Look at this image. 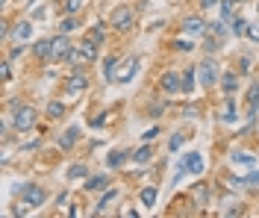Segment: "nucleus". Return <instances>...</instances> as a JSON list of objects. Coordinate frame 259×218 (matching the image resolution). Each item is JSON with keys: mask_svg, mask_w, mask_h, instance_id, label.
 I'll return each instance as SVG.
<instances>
[{"mask_svg": "<svg viewBox=\"0 0 259 218\" xmlns=\"http://www.w3.org/2000/svg\"><path fill=\"white\" fill-rule=\"evenodd\" d=\"M159 86H162V92H168V94H177V92H183V74H174V71L162 74Z\"/></svg>", "mask_w": 259, "mask_h": 218, "instance_id": "423d86ee", "label": "nucleus"}, {"mask_svg": "<svg viewBox=\"0 0 259 218\" xmlns=\"http://www.w3.org/2000/svg\"><path fill=\"white\" fill-rule=\"evenodd\" d=\"M32 35V27H30V21H18L15 27H12V41H27Z\"/></svg>", "mask_w": 259, "mask_h": 218, "instance_id": "f8f14e48", "label": "nucleus"}, {"mask_svg": "<svg viewBox=\"0 0 259 218\" xmlns=\"http://www.w3.org/2000/svg\"><path fill=\"white\" fill-rule=\"evenodd\" d=\"M135 71H138V56H130L124 68L118 71V77H115V83H130L132 77H135Z\"/></svg>", "mask_w": 259, "mask_h": 218, "instance_id": "0eeeda50", "label": "nucleus"}, {"mask_svg": "<svg viewBox=\"0 0 259 218\" xmlns=\"http://www.w3.org/2000/svg\"><path fill=\"white\" fill-rule=\"evenodd\" d=\"M77 24H80V21H77L74 15H65L62 21H59V32H71V30H77Z\"/></svg>", "mask_w": 259, "mask_h": 218, "instance_id": "a878e982", "label": "nucleus"}, {"mask_svg": "<svg viewBox=\"0 0 259 218\" xmlns=\"http://www.w3.org/2000/svg\"><path fill=\"white\" fill-rule=\"evenodd\" d=\"M227 21H218V24H209V32H218V35H227Z\"/></svg>", "mask_w": 259, "mask_h": 218, "instance_id": "4c0bfd02", "label": "nucleus"}, {"mask_svg": "<svg viewBox=\"0 0 259 218\" xmlns=\"http://www.w3.org/2000/svg\"><path fill=\"white\" fill-rule=\"evenodd\" d=\"M245 186H251V189H259V168H257V171H254V174H251V177H248V180H245Z\"/></svg>", "mask_w": 259, "mask_h": 218, "instance_id": "58836bf2", "label": "nucleus"}, {"mask_svg": "<svg viewBox=\"0 0 259 218\" xmlns=\"http://www.w3.org/2000/svg\"><path fill=\"white\" fill-rule=\"evenodd\" d=\"M109 24L118 32L132 30V24H135V9H132V6H115L112 15H109Z\"/></svg>", "mask_w": 259, "mask_h": 218, "instance_id": "f03ea898", "label": "nucleus"}, {"mask_svg": "<svg viewBox=\"0 0 259 218\" xmlns=\"http://www.w3.org/2000/svg\"><path fill=\"white\" fill-rule=\"evenodd\" d=\"M124 159H127L124 151H112V154L106 156V165H109V168H121V165H124Z\"/></svg>", "mask_w": 259, "mask_h": 218, "instance_id": "4be33fe9", "label": "nucleus"}, {"mask_svg": "<svg viewBox=\"0 0 259 218\" xmlns=\"http://www.w3.org/2000/svg\"><path fill=\"white\" fill-rule=\"evenodd\" d=\"M80 50H83L92 62L97 59V41H92V38H83V41H80Z\"/></svg>", "mask_w": 259, "mask_h": 218, "instance_id": "412c9836", "label": "nucleus"}, {"mask_svg": "<svg viewBox=\"0 0 259 218\" xmlns=\"http://www.w3.org/2000/svg\"><path fill=\"white\" fill-rule=\"evenodd\" d=\"M24 50H27V47H24V41H18V44L9 50V62H12V59H18V56H24Z\"/></svg>", "mask_w": 259, "mask_h": 218, "instance_id": "c9c22d12", "label": "nucleus"}, {"mask_svg": "<svg viewBox=\"0 0 259 218\" xmlns=\"http://www.w3.org/2000/svg\"><path fill=\"white\" fill-rule=\"evenodd\" d=\"M44 198H47V195H44V189L38 186V183H27V189L21 192V201H24L30 210L32 207H44Z\"/></svg>", "mask_w": 259, "mask_h": 218, "instance_id": "20e7f679", "label": "nucleus"}, {"mask_svg": "<svg viewBox=\"0 0 259 218\" xmlns=\"http://www.w3.org/2000/svg\"><path fill=\"white\" fill-rule=\"evenodd\" d=\"M248 35H251L254 41H259V27L257 24H248Z\"/></svg>", "mask_w": 259, "mask_h": 218, "instance_id": "c03bdc74", "label": "nucleus"}, {"mask_svg": "<svg viewBox=\"0 0 259 218\" xmlns=\"http://www.w3.org/2000/svg\"><path fill=\"white\" fill-rule=\"evenodd\" d=\"M115 77H118V56H109V59L103 62V80L112 83Z\"/></svg>", "mask_w": 259, "mask_h": 218, "instance_id": "2eb2a0df", "label": "nucleus"}, {"mask_svg": "<svg viewBox=\"0 0 259 218\" xmlns=\"http://www.w3.org/2000/svg\"><path fill=\"white\" fill-rule=\"evenodd\" d=\"M32 53H35L38 59H53V38H41V41H35Z\"/></svg>", "mask_w": 259, "mask_h": 218, "instance_id": "9d476101", "label": "nucleus"}, {"mask_svg": "<svg viewBox=\"0 0 259 218\" xmlns=\"http://www.w3.org/2000/svg\"><path fill=\"white\" fill-rule=\"evenodd\" d=\"M257 9H259V0H257Z\"/></svg>", "mask_w": 259, "mask_h": 218, "instance_id": "49530a36", "label": "nucleus"}, {"mask_svg": "<svg viewBox=\"0 0 259 218\" xmlns=\"http://www.w3.org/2000/svg\"><path fill=\"white\" fill-rule=\"evenodd\" d=\"M150 156H153V148H150V145H144V148H138V151L132 154V162H135V165H147V162H150Z\"/></svg>", "mask_w": 259, "mask_h": 218, "instance_id": "6ab92c4d", "label": "nucleus"}, {"mask_svg": "<svg viewBox=\"0 0 259 218\" xmlns=\"http://www.w3.org/2000/svg\"><path fill=\"white\" fill-rule=\"evenodd\" d=\"M183 118H197V106H183Z\"/></svg>", "mask_w": 259, "mask_h": 218, "instance_id": "37998d69", "label": "nucleus"}, {"mask_svg": "<svg viewBox=\"0 0 259 218\" xmlns=\"http://www.w3.org/2000/svg\"><path fill=\"white\" fill-rule=\"evenodd\" d=\"M115 198H118V192H115V189H106V195L100 198V204L95 207V213H103V210H106V207H109V204H112Z\"/></svg>", "mask_w": 259, "mask_h": 218, "instance_id": "b1692460", "label": "nucleus"}, {"mask_svg": "<svg viewBox=\"0 0 259 218\" xmlns=\"http://www.w3.org/2000/svg\"><path fill=\"white\" fill-rule=\"evenodd\" d=\"M218 83H221V92H224V94H233V92H236V86H239V77H236L233 71H227V74H221Z\"/></svg>", "mask_w": 259, "mask_h": 218, "instance_id": "4468645a", "label": "nucleus"}, {"mask_svg": "<svg viewBox=\"0 0 259 218\" xmlns=\"http://www.w3.org/2000/svg\"><path fill=\"white\" fill-rule=\"evenodd\" d=\"M74 142H77V127L65 130L62 136H59V148H62V151H71V148H74Z\"/></svg>", "mask_w": 259, "mask_h": 218, "instance_id": "a211bd4d", "label": "nucleus"}, {"mask_svg": "<svg viewBox=\"0 0 259 218\" xmlns=\"http://www.w3.org/2000/svg\"><path fill=\"white\" fill-rule=\"evenodd\" d=\"M233 162H239V165H254L257 159H254L251 154H233Z\"/></svg>", "mask_w": 259, "mask_h": 218, "instance_id": "f704fd0d", "label": "nucleus"}, {"mask_svg": "<svg viewBox=\"0 0 259 218\" xmlns=\"http://www.w3.org/2000/svg\"><path fill=\"white\" fill-rule=\"evenodd\" d=\"M183 30L197 35V32H206V21L203 18H197V15H189V18H183Z\"/></svg>", "mask_w": 259, "mask_h": 218, "instance_id": "9b49d317", "label": "nucleus"}, {"mask_svg": "<svg viewBox=\"0 0 259 218\" xmlns=\"http://www.w3.org/2000/svg\"><path fill=\"white\" fill-rule=\"evenodd\" d=\"M215 3H218V0H200V6H203V9H212Z\"/></svg>", "mask_w": 259, "mask_h": 218, "instance_id": "a18cd8bd", "label": "nucleus"}, {"mask_svg": "<svg viewBox=\"0 0 259 218\" xmlns=\"http://www.w3.org/2000/svg\"><path fill=\"white\" fill-rule=\"evenodd\" d=\"M138 201H141V207H153V204H156V189L144 186L141 189V195H138Z\"/></svg>", "mask_w": 259, "mask_h": 218, "instance_id": "aec40b11", "label": "nucleus"}, {"mask_svg": "<svg viewBox=\"0 0 259 218\" xmlns=\"http://www.w3.org/2000/svg\"><path fill=\"white\" fill-rule=\"evenodd\" d=\"M86 86H89V80H86V74H74V77H68V83H65V89L71 94H80V92H86Z\"/></svg>", "mask_w": 259, "mask_h": 218, "instance_id": "1a4fd4ad", "label": "nucleus"}, {"mask_svg": "<svg viewBox=\"0 0 259 218\" xmlns=\"http://www.w3.org/2000/svg\"><path fill=\"white\" fill-rule=\"evenodd\" d=\"M65 62L74 65V68H83V65H92V59H89V56L77 47V50H71V53H68V59H65Z\"/></svg>", "mask_w": 259, "mask_h": 218, "instance_id": "f3484780", "label": "nucleus"}, {"mask_svg": "<svg viewBox=\"0 0 259 218\" xmlns=\"http://www.w3.org/2000/svg\"><path fill=\"white\" fill-rule=\"evenodd\" d=\"M156 136H159V127H150V130H147V133H144L141 139H144V142H153Z\"/></svg>", "mask_w": 259, "mask_h": 218, "instance_id": "ea45409f", "label": "nucleus"}, {"mask_svg": "<svg viewBox=\"0 0 259 218\" xmlns=\"http://www.w3.org/2000/svg\"><path fill=\"white\" fill-rule=\"evenodd\" d=\"M180 168H183V171H192V174H200V171H203V156H200V154H189V156H183Z\"/></svg>", "mask_w": 259, "mask_h": 218, "instance_id": "6e6552de", "label": "nucleus"}, {"mask_svg": "<svg viewBox=\"0 0 259 218\" xmlns=\"http://www.w3.org/2000/svg\"><path fill=\"white\" fill-rule=\"evenodd\" d=\"M230 24H233V32H236V35H248V24H245L242 18H233Z\"/></svg>", "mask_w": 259, "mask_h": 218, "instance_id": "2f4dec72", "label": "nucleus"}, {"mask_svg": "<svg viewBox=\"0 0 259 218\" xmlns=\"http://www.w3.org/2000/svg\"><path fill=\"white\" fill-rule=\"evenodd\" d=\"M74 47H71V41H68V32H59L56 38H53V62H62L68 59V53H71Z\"/></svg>", "mask_w": 259, "mask_h": 218, "instance_id": "39448f33", "label": "nucleus"}, {"mask_svg": "<svg viewBox=\"0 0 259 218\" xmlns=\"http://www.w3.org/2000/svg\"><path fill=\"white\" fill-rule=\"evenodd\" d=\"M194 80H197V65H189L186 74H183V94L194 92Z\"/></svg>", "mask_w": 259, "mask_h": 218, "instance_id": "ddd939ff", "label": "nucleus"}, {"mask_svg": "<svg viewBox=\"0 0 259 218\" xmlns=\"http://www.w3.org/2000/svg\"><path fill=\"white\" fill-rule=\"evenodd\" d=\"M86 38H92V41H97V44H100V41H103V27H100V24H97L95 30L89 32V35H86Z\"/></svg>", "mask_w": 259, "mask_h": 218, "instance_id": "e433bc0d", "label": "nucleus"}, {"mask_svg": "<svg viewBox=\"0 0 259 218\" xmlns=\"http://www.w3.org/2000/svg\"><path fill=\"white\" fill-rule=\"evenodd\" d=\"M239 71H242V74H251V59H248V56H242V62H239Z\"/></svg>", "mask_w": 259, "mask_h": 218, "instance_id": "79ce46f5", "label": "nucleus"}, {"mask_svg": "<svg viewBox=\"0 0 259 218\" xmlns=\"http://www.w3.org/2000/svg\"><path fill=\"white\" fill-rule=\"evenodd\" d=\"M233 12H236V0H221V21H233Z\"/></svg>", "mask_w": 259, "mask_h": 218, "instance_id": "5701e85b", "label": "nucleus"}, {"mask_svg": "<svg viewBox=\"0 0 259 218\" xmlns=\"http://www.w3.org/2000/svg\"><path fill=\"white\" fill-rule=\"evenodd\" d=\"M109 189V180L103 177V174H97V177H89L86 180V192H106Z\"/></svg>", "mask_w": 259, "mask_h": 218, "instance_id": "dca6fc26", "label": "nucleus"}, {"mask_svg": "<svg viewBox=\"0 0 259 218\" xmlns=\"http://www.w3.org/2000/svg\"><path fill=\"white\" fill-rule=\"evenodd\" d=\"M35 118H38V112L32 109V106H21V109H15V115H12V127L18 130V133H24V130H30L35 124Z\"/></svg>", "mask_w": 259, "mask_h": 218, "instance_id": "7ed1b4c3", "label": "nucleus"}, {"mask_svg": "<svg viewBox=\"0 0 259 218\" xmlns=\"http://www.w3.org/2000/svg\"><path fill=\"white\" fill-rule=\"evenodd\" d=\"M47 115H50V118H62V115H65V106L59 103V100L47 103Z\"/></svg>", "mask_w": 259, "mask_h": 218, "instance_id": "c85d7f7f", "label": "nucleus"}, {"mask_svg": "<svg viewBox=\"0 0 259 218\" xmlns=\"http://www.w3.org/2000/svg\"><path fill=\"white\" fill-rule=\"evenodd\" d=\"M221 121L230 124V121H239V112H236V103H227V109L221 112Z\"/></svg>", "mask_w": 259, "mask_h": 218, "instance_id": "bb28decb", "label": "nucleus"}, {"mask_svg": "<svg viewBox=\"0 0 259 218\" xmlns=\"http://www.w3.org/2000/svg\"><path fill=\"white\" fill-rule=\"evenodd\" d=\"M183 139H186L183 133H174V136H171V142H168V148H171V151H180V148H183Z\"/></svg>", "mask_w": 259, "mask_h": 218, "instance_id": "72a5a7b5", "label": "nucleus"}, {"mask_svg": "<svg viewBox=\"0 0 259 218\" xmlns=\"http://www.w3.org/2000/svg\"><path fill=\"white\" fill-rule=\"evenodd\" d=\"M248 103H251V109H259V80H254V86L248 92Z\"/></svg>", "mask_w": 259, "mask_h": 218, "instance_id": "393cba45", "label": "nucleus"}, {"mask_svg": "<svg viewBox=\"0 0 259 218\" xmlns=\"http://www.w3.org/2000/svg\"><path fill=\"white\" fill-rule=\"evenodd\" d=\"M174 47H177V50H194V41H183V38H180Z\"/></svg>", "mask_w": 259, "mask_h": 218, "instance_id": "a19ab883", "label": "nucleus"}, {"mask_svg": "<svg viewBox=\"0 0 259 218\" xmlns=\"http://www.w3.org/2000/svg\"><path fill=\"white\" fill-rule=\"evenodd\" d=\"M192 195L197 198V201H200V207H203V201L209 198V186H206V183H197V186L192 189Z\"/></svg>", "mask_w": 259, "mask_h": 218, "instance_id": "cd10ccee", "label": "nucleus"}, {"mask_svg": "<svg viewBox=\"0 0 259 218\" xmlns=\"http://www.w3.org/2000/svg\"><path fill=\"white\" fill-rule=\"evenodd\" d=\"M89 171H86V165H74V168H68V180H80V177H86Z\"/></svg>", "mask_w": 259, "mask_h": 218, "instance_id": "7c9ffc66", "label": "nucleus"}, {"mask_svg": "<svg viewBox=\"0 0 259 218\" xmlns=\"http://www.w3.org/2000/svg\"><path fill=\"white\" fill-rule=\"evenodd\" d=\"M221 80V71H218V59H203V62L197 65V83H200V89H212L215 83Z\"/></svg>", "mask_w": 259, "mask_h": 218, "instance_id": "f257e3e1", "label": "nucleus"}, {"mask_svg": "<svg viewBox=\"0 0 259 218\" xmlns=\"http://www.w3.org/2000/svg\"><path fill=\"white\" fill-rule=\"evenodd\" d=\"M218 47H221V41H218V38H212V35H209V38L203 41V50H206V53H215Z\"/></svg>", "mask_w": 259, "mask_h": 218, "instance_id": "473e14b6", "label": "nucleus"}, {"mask_svg": "<svg viewBox=\"0 0 259 218\" xmlns=\"http://www.w3.org/2000/svg\"><path fill=\"white\" fill-rule=\"evenodd\" d=\"M83 3H86V0H65V15H74V12H80V9H83Z\"/></svg>", "mask_w": 259, "mask_h": 218, "instance_id": "c756f323", "label": "nucleus"}]
</instances>
